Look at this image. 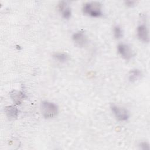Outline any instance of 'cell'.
<instances>
[{
	"mask_svg": "<svg viewBox=\"0 0 150 150\" xmlns=\"http://www.w3.org/2000/svg\"><path fill=\"white\" fill-rule=\"evenodd\" d=\"M83 12L84 14L91 17H100L103 15L102 6L98 2H88L84 4Z\"/></svg>",
	"mask_w": 150,
	"mask_h": 150,
	"instance_id": "1",
	"label": "cell"
},
{
	"mask_svg": "<svg viewBox=\"0 0 150 150\" xmlns=\"http://www.w3.org/2000/svg\"><path fill=\"white\" fill-rule=\"evenodd\" d=\"M41 112L45 118H52L55 117L59 112L57 105L50 101H43L40 105Z\"/></svg>",
	"mask_w": 150,
	"mask_h": 150,
	"instance_id": "2",
	"label": "cell"
},
{
	"mask_svg": "<svg viewBox=\"0 0 150 150\" xmlns=\"http://www.w3.org/2000/svg\"><path fill=\"white\" fill-rule=\"evenodd\" d=\"M111 110L115 118L118 121H125L129 118V113L128 111L123 107L112 105L111 106Z\"/></svg>",
	"mask_w": 150,
	"mask_h": 150,
	"instance_id": "3",
	"label": "cell"
},
{
	"mask_svg": "<svg viewBox=\"0 0 150 150\" xmlns=\"http://www.w3.org/2000/svg\"><path fill=\"white\" fill-rule=\"evenodd\" d=\"M118 53L125 60H129L133 56V52L129 45L125 43H120L117 46Z\"/></svg>",
	"mask_w": 150,
	"mask_h": 150,
	"instance_id": "4",
	"label": "cell"
},
{
	"mask_svg": "<svg viewBox=\"0 0 150 150\" xmlns=\"http://www.w3.org/2000/svg\"><path fill=\"white\" fill-rule=\"evenodd\" d=\"M137 36L139 39L144 43H148L149 42V30L146 25L141 24L138 26Z\"/></svg>",
	"mask_w": 150,
	"mask_h": 150,
	"instance_id": "5",
	"label": "cell"
},
{
	"mask_svg": "<svg viewBox=\"0 0 150 150\" xmlns=\"http://www.w3.org/2000/svg\"><path fill=\"white\" fill-rule=\"evenodd\" d=\"M74 43L79 47H83L87 42V37L85 33L82 31L75 32L72 36Z\"/></svg>",
	"mask_w": 150,
	"mask_h": 150,
	"instance_id": "6",
	"label": "cell"
},
{
	"mask_svg": "<svg viewBox=\"0 0 150 150\" xmlns=\"http://www.w3.org/2000/svg\"><path fill=\"white\" fill-rule=\"evenodd\" d=\"M59 9L62 12V16L66 19H69L71 15V11L70 8L67 5V3L62 1L59 4Z\"/></svg>",
	"mask_w": 150,
	"mask_h": 150,
	"instance_id": "7",
	"label": "cell"
},
{
	"mask_svg": "<svg viewBox=\"0 0 150 150\" xmlns=\"http://www.w3.org/2000/svg\"><path fill=\"white\" fill-rule=\"evenodd\" d=\"M10 96L13 101L16 104H21L25 97V95L22 92L16 90H13L11 93Z\"/></svg>",
	"mask_w": 150,
	"mask_h": 150,
	"instance_id": "8",
	"label": "cell"
},
{
	"mask_svg": "<svg viewBox=\"0 0 150 150\" xmlns=\"http://www.w3.org/2000/svg\"><path fill=\"white\" fill-rule=\"evenodd\" d=\"M5 112L7 117L11 119H13L17 117L18 110L16 107L13 105H9L5 107Z\"/></svg>",
	"mask_w": 150,
	"mask_h": 150,
	"instance_id": "9",
	"label": "cell"
},
{
	"mask_svg": "<svg viewBox=\"0 0 150 150\" xmlns=\"http://www.w3.org/2000/svg\"><path fill=\"white\" fill-rule=\"evenodd\" d=\"M142 76V72L137 69L131 70L128 74V79L131 82H135L139 80Z\"/></svg>",
	"mask_w": 150,
	"mask_h": 150,
	"instance_id": "10",
	"label": "cell"
},
{
	"mask_svg": "<svg viewBox=\"0 0 150 150\" xmlns=\"http://www.w3.org/2000/svg\"><path fill=\"white\" fill-rule=\"evenodd\" d=\"M53 58L62 63L67 62L69 59V56L64 53H56L53 55Z\"/></svg>",
	"mask_w": 150,
	"mask_h": 150,
	"instance_id": "11",
	"label": "cell"
},
{
	"mask_svg": "<svg viewBox=\"0 0 150 150\" xmlns=\"http://www.w3.org/2000/svg\"><path fill=\"white\" fill-rule=\"evenodd\" d=\"M113 34L116 39H121L123 36L122 29L120 26L116 25L113 28Z\"/></svg>",
	"mask_w": 150,
	"mask_h": 150,
	"instance_id": "12",
	"label": "cell"
},
{
	"mask_svg": "<svg viewBox=\"0 0 150 150\" xmlns=\"http://www.w3.org/2000/svg\"><path fill=\"white\" fill-rule=\"evenodd\" d=\"M139 146L141 148V149H144V150H149L150 147H149V144L146 142H142L139 144Z\"/></svg>",
	"mask_w": 150,
	"mask_h": 150,
	"instance_id": "13",
	"label": "cell"
},
{
	"mask_svg": "<svg viewBox=\"0 0 150 150\" xmlns=\"http://www.w3.org/2000/svg\"><path fill=\"white\" fill-rule=\"evenodd\" d=\"M125 4L128 6H132L134 5L135 2L134 1H127V2H125Z\"/></svg>",
	"mask_w": 150,
	"mask_h": 150,
	"instance_id": "14",
	"label": "cell"
}]
</instances>
